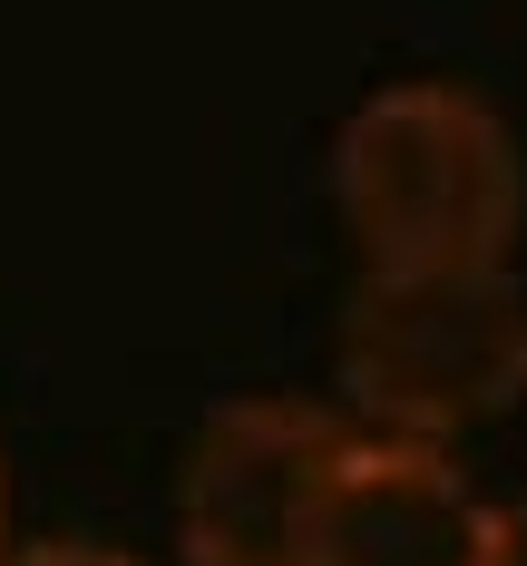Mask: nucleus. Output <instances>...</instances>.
<instances>
[{"instance_id":"obj_4","label":"nucleus","mask_w":527,"mask_h":566,"mask_svg":"<svg viewBox=\"0 0 527 566\" xmlns=\"http://www.w3.org/2000/svg\"><path fill=\"white\" fill-rule=\"evenodd\" d=\"M488 547H498V509L440 450L351 440L303 566H488Z\"/></svg>"},{"instance_id":"obj_3","label":"nucleus","mask_w":527,"mask_h":566,"mask_svg":"<svg viewBox=\"0 0 527 566\" xmlns=\"http://www.w3.org/2000/svg\"><path fill=\"white\" fill-rule=\"evenodd\" d=\"M351 459V430L293 391H244L196 420L176 459V557L186 566H303L313 517Z\"/></svg>"},{"instance_id":"obj_7","label":"nucleus","mask_w":527,"mask_h":566,"mask_svg":"<svg viewBox=\"0 0 527 566\" xmlns=\"http://www.w3.org/2000/svg\"><path fill=\"white\" fill-rule=\"evenodd\" d=\"M0 557H10V469H0Z\"/></svg>"},{"instance_id":"obj_2","label":"nucleus","mask_w":527,"mask_h":566,"mask_svg":"<svg viewBox=\"0 0 527 566\" xmlns=\"http://www.w3.org/2000/svg\"><path fill=\"white\" fill-rule=\"evenodd\" d=\"M527 391V283L508 264H371L342 303V400L440 450Z\"/></svg>"},{"instance_id":"obj_1","label":"nucleus","mask_w":527,"mask_h":566,"mask_svg":"<svg viewBox=\"0 0 527 566\" xmlns=\"http://www.w3.org/2000/svg\"><path fill=\"white\" fill-rule=\"evenodd\" d=\"M333 206L371 264H508L527 157L460 78H391L333 137Z\"/></svg>"},{"instance_id":"obj_5","label":"nucleus","mask_w":527,"mask_h":566,"mask_svg":"<svg viewBox=\"0 0 527 566\" xmlns=\"http://www.w3.org/2000/svg\"><path fill=\"white\" fill-rule=\"evenodd\" d=\"M0 566H137L127 547H88V537H50V547H10Z\"/></svg>"},{"instance_id":"obj_6","label":"nucleus","mask_w":527,"mask_h":566,"mask_svg":"<svg viewBox=\"0 0 527 566\" xmlns=\"http://www.w3.org/2000/svg\"><path fill=\"white\" fill-rule=\"evenodd\" d=\"M488 566H527V499H518V509H498V547H488Z\"/></svg>"}]
</instances>
